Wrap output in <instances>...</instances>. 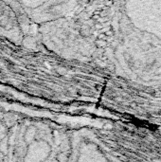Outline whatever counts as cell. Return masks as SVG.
<instances>
[{"mask_svg": "<svg viewBox=\"0 0 161 162\" xmlns=\"http://www.w3.org/2000/svg\"><path fill=\"white\" fill-rule=\"evenodd\" d=\"M0 35L14 43L22 40L21 26L10 2H0Z\"/></svg>", "mask_w": 161, "mask_h": 162, "instance_id": "1", "label": "cell"}, {"mask_svg": "<svg viewBox=\"0 0 161 162\" xmlns=\"http://www.w3.org/2000/svg\"><path fill=\"white\" fill-rule=\"evenodd\" d=\"M9 153V128L0 117V162H6Z\"/></svg>", "mask_w": 161, "mask_h": 162, "instance_id": "2", "label": "cell"}]
</instances>
